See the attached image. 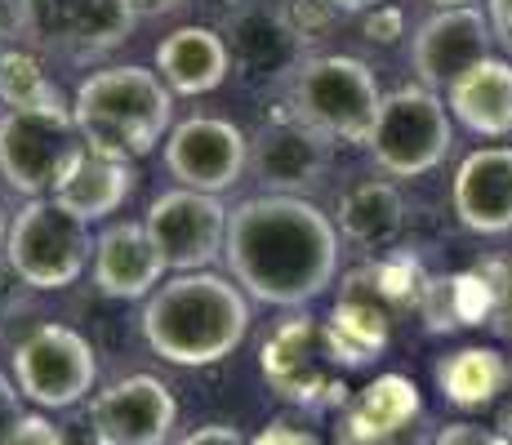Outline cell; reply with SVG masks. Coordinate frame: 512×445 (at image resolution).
I'll list each match as a JSON object with an SVG mask.
<instances>
[{
    "label": "cell",
    "instance_id": "cell-25",
    "mask_svg": "<svg viewBox=\"0 0 512 445\" xmlns=\"http://www.w3.org/2000/svg\"><path fill=\"white\" fill-rule=\"evenodd\" d=\"M508 383H512V365L495 348H459L437 361L441 397L450 405H459V410H481L499 392H508Z\"/></svg>",
    "mask_w": 512,
    "mask_h": 445
},
{
    "label": "cell",
    "instance_id": "cell-39",
    "mask_svg": "<svg viewBox=\"0 0 512 445\" xmlns=\"http://www.w3.org/2000/svg\"><path fill=\"white\" fill-rule=\"evenodd\" d=\"M192 5L210 18V27H223V23H232L236 14H245L250 5H259V0H192Z\"/></svg>",
    "mask_w": 512,
    "mask_h": 445
},
{
    "label": "cell",
    "instance_id": "cell-29",
    "mask_svg": "<svg viewBox=\"0 0 512 445\" xmlns=\"http://www.w3.org/2000/svg\"><path fill=\"white\" fill-rule=\"evenodd\" d=\"M361 36L370 45H397L406 36V9L392 0V5H379L370 14H361Z\"/></svg>",
    "mask_w": 512,
    "mask_h": 445
},
{
    "label": "cell",
    "instance_id": "cell-20",
    "mask_svg": "<svg viewBox=\"0 0 512 445\" xmlns=\"http://www.w3.org/2000/svg\"><path fill=\"white\" fill-rule=\"evenodd\" d=\"M156 76L165 81L170 94H183V98L214 94V89L232 76V58H228L223 32L210 23L174 27V32L161 36V45H156Z\"/></svg>",
    "mask_w": 512,
    "mask_h": 445
},
{
    "label": "cell",
    "instance_id": "cell-11",
    "mask_svg": "<svg viewBox=\"0 0 512 445\" xmlns=\"http://www.w3.org/2000/svg\"><path fill=\"white\" fill-rule=\"evenodd\" d=\"M228 205L219 196L170 187L143 214V227L170 272H210L228 245Z\"/></svg>",
    "mask_w": 512,
    "mask_h": 445
},
{
    "label": "cell",
    "instance_id": "cell-22",
    "mask_svg": "<svg viewBox=\"0 0 512 445\" xmlns=\"http://www.w3.org/2000/svg\"><path fill=\"white\" fill-rule=\"evenodd\" d=\"M139 187V170L134 161H112V156H94L85 152L72 165V174L54 187V201L67 214H76L81 223H103L121 210Z\"/></svg>",
    "mask_w": 512,
    "mask_h": 445
},
{
    "label": "cell",
    "instance_id": "cell-31",
    "mask_svg": "<svg viewBox=\"0 0 512 445\" xmlns=\"http://www.w3.org/2000/svg\"><path fill=\"white\" fill-rule=\"evenodd\" d=\"M432 445H508L504 437H499V428H481V423H446V428H437V437H432Z\"/></svg>",
    "mask_w": 512,
    "mask_h": 445
},
{
    "label": "cell",
    "instance_id": "cell-9",
    "mask_svg": "<svg viewBox=\"0 0 512 445\" xmlns=\"http://www.w3.org/2000/svg\"><path fill=\"white\" fill-rule=\"evenodd\" d=\"M9 361H14L18 392L27 401H36L41 410H72L98 383L94 343L63 321H45L36 330H27L14 343Z\"/></svg>",
    "mask_w": 512,
    "mask_h": 445
},
{
    "label": "cell",
    "instance_id": "cell-4",
    "mask_svg": "<svg viewBox=\"0 0 512 445\" xmlns=\"http://www.w3.org/2000/svg\"><path fill=\"white\" fill-rule=\"evenodd\" d=\"M285 107L326 143L366 147L379 116V81L352 54H308L294 81L285 85Z\"/></svg>",
    "mask_w": 512,
    "mask_h": 445
},
{
    "label": "cell",
    "instance_id": "cell-24",
    "mask_svg": "<svg viewBox=\"0 0 512 445\" xmlns=\"http://www.w3.org/2000/svg\"><path fill=\"white\" fill-rule=\"evenodd\" d=\"M419 419H428V414H423V397H419L415 379H406V374H379V379H370L339 410V432H352V437H388V432L415 428Z\"/></svg>",
    "mask_w": 512,
    "mask_h": 445
},
{
    "label": "cell",
    "instance_id": "cell-36",
    "mask_svg": "<svg viewBox=\"0 0 512 445\" xmlns=\"http://www.w3.org/2000/svg\"><path fill=\"white\" fill-rule=\"evenodd\" d=\"M27 41L23 27V0H0V49H14Z\"/></svg>",
    "mask_w": 512,
    "mask_h": 445
},
{
    "label": "cell",
    "instance_id": "cell-10",
    "mask_svg": "<svg viewBox=\"0 0 512 445\" xmlns=\"http://www.w3.org/2000/svg\"><path fill=\"white\" fill-rule=\"evenodd\" d=\"M134 9L125 0H23L27 41L67 63H90L112 54L134 32Z\"/></svg>",
    "mask_w": 512,
    "mask_h": 445
},
{
    "label": "cell",
    "instance_id": "cell-33",
    "mask_svg": "<svg viewBox=\"0 0 512 445\" xmlns=\"http://www.w3.org/2000/svg\"><path fill=\"white\" fill-rule=\"evenodd\" d=\"M27 294H36V290L5 259H0V321H9V316L23 312L27 308Z\"/></svg>",
    "mask_w": 512,
    "mask_h": 445
},
{
    "label": "cell",
    "instance_id": "cell-40",
    "mask_svg": "<svg viewBox=\"0 0 512 445\" xmlns=\"http://www.w3.org/2000/svg\"><path fill=\"white\" fill-rule=\"evenodd\" d=\"M63 445H107V441H103V437H98V432H94L90 414H81V419L63 423Z\"/></svg>",
    "mask_w": 512,
    "mask_h": 445
},
{
    "label": "cell",
    "instance_id": "cell-2",
    "mask_svg": "<svg viewBox=\"0 0 512 445\" xmlns=\"http://www.w3.org/2000/svg\"><path fill=\"white\" fill-rule=\"evenodd\" d=\"M139 330L170 365H219L250 334V299L219 272H174L143 303Z\"/></svg>",
    "mask_w": 512,
    "mask_h": 445
},
{
    "label": "cell",
    "instance_id": "cell-37",
    "mask_svg": "<svg viewBox=\"0 0 512 445\" xmlns=\"http://www.w3.org/2000/svg\"><path fill=\"white\" fill-rule=\"evenodd\" d=\"M250 445H321L308 428H294V423H268Z\"/></svg>",
    "mask_w": 512,
    "mask_h": 445
},
{
    "label": "cell",
    "instance_id": "cell-8",
    "mask_svg": "<svg viewBox=\"0 0 512 445\" xmlns=\"http://www.w3.org/2000/svg\"><path fill=\"white\" fill-rule=\"evenodd\" d=\"M90 259H94L90 223L67 214L54 196H36L9 219L5 263L32 290H67V285L81 281Z\"/></svg>",
    "mask_w": 512,
    "mask_h": 445
},
{
    "label": "cell",
    "instance_id": "cell-41",
    "mask_svg": "<svg viewBox=\"0 0 512 445\" xmlns=\"http://www.w3.org/2000/svg\"><path fill=\"white\" fill-rule=\"evenodd\" d=\"M125 5L134 9V18H165V14H179L192 0H125Z\"/></svg>",
    "mask_w": 512,
    "mask_h": 445
},
{
    "label": "cell",
    "instance_id": "cell-26",
    "mask_svg": "<svg viewBox=\"0 0 512 445\" xmlns=\"http://www.w3.org/2000/svg\"><path fill=\"white\" fill-rule=\"evenodd\" d=\"M0 107L5 112H23V107H67L63 89L49 81L45 63L32 49L14 45L0 49Z\"/></svg>",
    "mask_w": 512,
    "mask_h": 445
},
{
    "label": "cell",
    "instance_id": "cell-3",
    "mask_svg": "<svg viewBox=\"0 0 512 445\" xmlns=\"http://www.w3.org/2000/svg\"><path fill=\"white\" fill-rule=\"evenodd\" d=\"M72 121L85 152L139 161L174 130V94L152 67H98L72 94Z\"/></svg>",
    "mask_w": 512,
    "mask_h": 445
},
{
    "label": "cell",
    "instance_id": "cell-27",
    "mask_svg": "<svg viewBox=\"0 0 512 445\" xmlns=\"http://www.w3.org/2000/svg\"><path fill=\"white\" fill-rule=\"evenodd\" d=\"M472 272L486 281L490 290V330L512 339V254H481Z\"/></svg>",
    "mask_w": 512,
    "mask_h": 445
},
{
    "label": "cell",
    "instance_id": "cell-6",
    "mask_svg": "<svg viewBox=\"0 0 512 445\" xmlns=\"http://www.w3.org/2000/svg\"><path fill=\"white\" fill-rule=\"evenodd\" d=\"M85 156V138L67 107H23L0 112V178L18 196H54V187Z\"/></svg>",
    "mask_w": 512,
    "mask_h": 445
},
{
    "label": "cell",
    "instance_id": "cell-7",
    "mask_svg": "<svg viewBox=\"0 0 512 445\" xmlns=\"http://www.w3.org/2000/svg\"><path fill=\"white\" fill-rule=\"evenodd\" d=\"M366 147L388 178L432 174L455 147V121L446 112V98L423 85H401L383 94Z\"/></svg>",
    "mask_w": 512,
    "mask_h": 445
},
{
    "label": "cell",
    "instance_id": "cell-17",
    "mask_svg": "<svg viewBox=\"0 0 512 445\" xmlns=\"http://www.w3.org/2000/svg\"><path fill=\"white\" fill-rule=\"evenodd\" d=\"M490 45H495V32L477 5L437 9L410 36V67H415L419 85L437 94V89H450V81L464 76L472 63L490 58Z\"/></svg>",
    "mask_w": 512,
    "mask_h": 445
},
{
    "label": "cell",
    "instance_id": "cell-45",
    "mask_svg": "<svg viewBox=\"0 0 512 445\" xmlns=\"http://www.w3.org/2000/svg\"><path fill=\"white\" fill-rule=\"evenodd\" d=\"M437 9H468V5H477V0H432Z\"/></svg>",
    "mask_w": 512,
    "mask_h": 445
},
{
    "label": "cell",
    "instance_id": "cell-1",
    "mask_svg": "<svg viewBox=\"0 0 512 445\" xmlns=\"http://www.w3.org/2000/svg\"><path fill=\"white\" fill-rule=\"evenodd\" d=\"M232 281L268 308H308L339 276V227L308 196H250L228 214Z\"/></svg>",
    "mask_w": 512,
    "mask_h": 445
},
{
    "label": "cell",
    "instance_id": "cell-14",
    "mask_svg": "<svg viewBox=\"0 0 512 445\" xmlns=\"http://www.w3.org/2000/svg\"><path fill=\"white\" fill-rule=\"evenodd\" d=\"M219 32H223V41H228L232 76L245 89H285L294 81V72L303 67V58H308V49L290 32L281 9L268 5V0L250 5L245 14H236Z\"/></svg>",
    "mask_w": 512,
    "mask_h": 445
},
{
    "label": "cell",
    "instance_id": "cell-38",
    "mask_svg": "<svg viewBox=\"0 0 512 445\" xmlns=\"http://www.w3.org/2000/svg\"><path fill=\"white\" fill-rule=\"evenodd\" d=\"M486 18L490 32H495V45L512 58V0H486Z\"/></svg>",
    "mask_w": 512,
    "mask_h": 445
},
{
    "label": "cell",
    "instance_id": "cell-23",
    "mask_svg": "<svg viewBox=\"0 0 512 445\" xmlns=\"http://www.w3.org/2000/svg\"><path fill=\"white\" fill-rule=\"evenodd\" d=\"M334 227L343 241L361 245V250H388L406 227V196L392 178H366L339 196Z\"/></svg>",
    "mask_w": 512,
    "mask_h": 445
},
{
    "label": "cell",
    "instance_id": "cell-34",
    "mask_svg": "<svg viewBox=\"0 0 512 445\" xmlns=\"http://www.w3.org/2000/svg\"><path fill=\"white\" fill-rule=\"evenodd\" d=\"M23 392H18V383H9L5 374H0V445L9 441V432L18 428V419H23Z\"/></svg>",
    "mask_w": 512,
    "mask_h": 445
},
{
    "label": "cell",
    "instance_id": "cell-19",
    "mask_svg": "<svg viewBox=\"0 0 512 445\" xmlns=\"http://www.w3.org/2000/svg\"><path fill=\"white\" fill-rule=\"evenodd\" d=\"M450 210L477 236L512 232V147H477L450 178Z\"/></svg>",
    "mask_w": 512,
    "mask_h": 445
},
{
    "label": "cell",
    "instance_id": "cell-15",
    "mask_svg": "<svg viewBox=\"0 0 512 445\" xmlns=\"http://www.w3.org/2000/svg\"><path fill=\"white\" fill-rule=\"evenodd\" d=\"M90 423L107 445H170L179 401L156 374H125L90 397Z\"/></svg>",
    "mask_w": 512,
    "mask_h": 445
},
{
    "label": "cell",
    "instance_id": "cell-18",
    "mask_svg": "<svg viewBox=\"0 0 512 445\" xmlns=\"http://www.w3.org/2000/svg\"><path fill=\"white\" fill-rule=\"evenodd\" d=\"M94 290L103 299H121V303H134V299H152L165 281V259L161 250L152 245L143 219H125V223H107L103 232L94 236Z\"/></svg>",
    "mask_w": 512,
    "mask_h": 445
},
{
    "label": "cell",
    "instance_id": "cell-42",
    "mask_svg": "<svg viewBox=\"0 0 512 445\" xmlns=\"http://www.w3.org/2000/svg\"><path fill=\"white\" fill-rule=\"evenodd\" d=\"M339 14H370V9H379V5H392V0H330Z\"/></svg>",
    "mask_w": 512,
    "mask_h": 445
},
{
    "label": "cell",
    "instance_id": "cell-21",
    "mask_svg": "<svg viewBox=\"0 0 512 445\" xmlns=\"http://www.w3.org/2000/svg\"><path fill=\"white\" fill-rule=\"evenodd\" d=\"M446 112L477 138L512 134V63L508 58H481L446 89Z\"/></svg>",
    "mask_w": 512,
    "mask_h": 445
},
{
    "label": "cell",
    "instance_id": "cell-13",
    "mask_svg": "<svg viewBox=\"0 0 512 445\" xmlns=\"http://www.w3.org/2000/svg\"><path fill=\"white\" fill-rule=\"evenodd\" d=\"M250 170L268 196H308L326 183L330 143L277 103L250 134Z\"/></svg>",
    "mask_w": 512,
    "mask_h": 445
},
{
    "label": "cell",
    "instance_id": "cell-12",
    "mask_svg": "<svg viewBox=\"0 0 512 445\" xmlns=\"http://www.w3.org/2000/svg\"><path fill=\"white\" fill-rule=\"evenodd\" d=\"M165 170L187 192L219 196L250 170V134L228 116H187L165 138Z\"/></svg>",
    "mask_w": 512,
    "mask_h": 445
},
{
    "label": "cell",
    "instance_id": "cell-30",
    "mask_svg": "<svg viewBox=\"0 0 512 445\" xmlns=\"http://www.w3.org/2000/svg\"><path fill=\"white\" fill-rule=\"evenodd\" d=\"M432 437H437V428L428 419H419L406 432H388V437H352V432L334 428V445H432Z\"/></svg>",
    "mask_w": 512,
    "mask_h": 445
},
{
    "label": "cell",
    "instance_id": "cell-5",
    "mask_svg": "<svg viewBox=\"0 0 512 445\" xmlns=\"http://www.w3.org/2000/svg\"><path fill=\"white\" fill-rule=\"evenodd\" d=\"M259 370L281 401L303 405V410H343L352 401L348 383H343V365L330 348L326 321L308 312L285 316L263 339Z\"/></svg>",
    "mask_w": 512,
    "mask_h": 445
},
{
    "label": "cell",
    "instance_id": "cell-43",
    "mask_svg": "<svg viewBox=\"0 0 512 445\" xmlns=\"http://www.w3.org/2000/svg\"><path fill=\"white\" fill-rule=\"evenodd\" d=\"M9 219H14V214L5 210V201H0V259H5V241H9Z\"/></svg>",
    "mask_w": 512,
    "mask_h": 445
},
{
    "label": "cell",
    "instance_id": "cell-44",
    "mask_svg": "<svg viewBox=\"0 0 512 445\" xmlns=\"http://www.w3.org/2000/svg\"><path fill=\"white\" fill-rule=\"evenodd\" d=\"M499 437H504V441L512 445V405H508L504 414H499Z\"/></svg>",
    "mask_w": 512,
    "mask_h": 445
},
{
    "label": "cell",
    "instance_id": "cell-32",
    "mask_svg": "<svg viewBox=\"0 0 512 445\" xmlns=\"http://www.w3.org/2000/svg\"><path fill=\"white\" fill-rule=\"evenodd\" d=\"M5 445H63V428H58V423H49L45 414H23V419H18V428L9 432Z\"/></svg>",
    "mask_w": 512,
    "mask_h": 445
},
{
    "label": "cell",
    "instance_id": "cell-28",
    "mask_svg": "<svg viewBox=\"0 0 512 445\" xmlns=\"http://www.w3.org/2000/svg\"><path fill=\"white\" fill-rule=\"evenodd\" d=\"M277 9H281L285 23H290V32L303 41V49L326 41L330 27L339 23V9H334L330 0H281Z\"/></svg>",
    "mask_w": 512,
    "mask_h": 445
},
{
    "label": "cell",
    "instance_id": "cell-35",
    "mask_svg": "<svg viewBox=\"0 0 512 445\" xmlns=\"http://www.w3.org/2000/svg\"><path fill=\"white\" fill-rule=\"evenodd\" d=\"M174 445H250L232 423H205V428H192L187 437H179Z\"/></svg>",
    "mask_w": 512,
    "mask_h": 445
},
{
    "label": "cell",
    "instance_id": "cell-16",
    "mask_svg": "<svg viewBox=\"0 0 512 445\" xmlns=\"http://www.w3.org/2000/svg\"><path fill=\"white\" fill-rule=\"evenodd\" d=\"M397 316H401V308L388 299L374 263L343 276L339 299H334V312L326 321L330 348L339 356L343 370H361V365H370L374 356L388 348Z\"/></svg>",
    "mask_w": 512,
    "mask_h": 445
}]
</instances>
